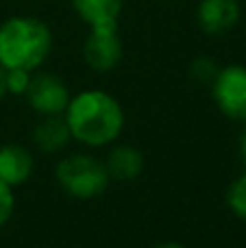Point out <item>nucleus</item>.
I'll use <instances>...</instances> for the list:
<instances>
[{
	"label": "nucleus",
	"mask_w": 246,
	"mask_h": 248,
	"mask_svg": "<svg viewBox=\"0 0 246 248\" xmlns=\"http://www.w3.org/2000/svg\"><path fill=\"white\" fill-rule=\"evenodd\" d=\"M212 94L218 109L231 120L246 122V68L227 65L212 81Z\"/></svg>",
	"instance_id": "nucleus-4"
},
{
	"label": "nucleus",
	"mask_w": 246,
	"mask_h": 248,
	"mask_svg": "<svg viewBox=\"0 0 246 248\" xmlns=\"http://www.w3.org/2000/svg\"><path fill=\"white\" fill-rule=\"evenodd\" d=\"M105 166H107L109 176L120 181H131L144 170V157L135 146H116L109 153Z\"/></svg>",
	"instance_id": "nucleus-11"
},
{
	"label": "nucleus",
	"mask_w": 246,
	"mask_h": 248,
	"mask_svg": "<svg viewBox=\"0 0 246 248\" xmlns=\"http://www.w3.org/2000/svg\"><path fill=\"white\" fill-rule=\"evenodd\" d=\"M7 96V70L0 65V100Z\"/></svg>",
	"instance_id": "nucleus-16"
},
{
	"label": "nucleus",
	"mask_w": 246,
	"mask_h": 248,
	"mask_svg": "<svg viewBox=\"0 0 246 248\" xmlns=\"http://www.w3.org/2000/svg\"><path fill=\"white\" fill-rule=\"evenodd\" d=\"M240 153H242V159L246 161V128H244L242 137H240Z\"/></svg>",
	"instance_id": "nucleus-17"
},
{
	"label": "nucleus",
	"mask_w": 246,
	"mask_h": 248,
	"mask_svg": "<svg viewBox=\"0 0 246 248\" xmlns=\"http://www.w3.org/2000/svg\"><path fill=\"white\" fill-rule=\"evenodd\" d=\"M70 140H72V133H70V126L65 122L63 113L44 116L42 122L33 131V141L42 153H57V150L65 148Z\"/></svg>",
	"instance_id": "nucleus-10"
},
{
	"label": "nucleus",
	"mask_w": 246,
	"mask_h": 248,
	"mask_svg": "<svg viewBox=\"0 0 246 248\" xmlns=\"http://www.w3.org/2000/svg\"><path fill=\"white\" fill-rule=\"evenodd\" d=\"M192 74H194L196 81H203V83H212L214 78H216L218 74V68L214 65L212 59H196L194 63H192Z\"/></svg>",
	"instance_id": "nucleus-15"
},
{
	"label": "nucleus",
	"mask_w": 246,
	"mask_h": 248,
	"mask_svg": "<svg viewBox=\"0 0 246 248\" xmlns=\"http://www.w3.org/2000/svg\"><path fill=\"white\" fill-rule=\"evenodd\" d=\"M122 39L118 35V26L92 29L83 44V59L96 72H109L122 59Z\"/></svg>",
	"instance_id": "nucleus-6"
},
{
	"label": "nucleus",
	"mask_w": 246,
	"mask_h": 248,
	"mask_svg": "<svg viewBox=\"0 0 246 248\" xmlns=\"http://www.w3.org/2000/svg\"><path fill=\"white\" fill-rule=\"evenodd\" d=\"M59 185L65 194L74 198H96L107 189L109 172L105 161L92 155H70L59 161L55 172Z\"/></svg>",
	"instance_id": "nucleus-3"
},
{
	"label": "nucleus",
	"mask_w": 246,
	"mask_h": 248,
	"mask_svg": "<svg viewBox=\"0 0 246 248\" xmlns=\"http://www.w3.org/2000/svg\"><path fill=\"white\" fill-rule=\"evenodd\" d=\"M63 118L72 140L85 146H107L124 128V111L120 103L103 90H85L70 98Z\"/></svg>",
	"instance_id": "nucleus-1"
},
{
	"label": "nucleus",
	"mask_w": 246,
	"mask_h": 248,
	"mask_svg": "<svg viewBox=\"0 0 246 248\" xmlns=\"http://www.w3.org/2000/svg\"><path fill=\"white\" fill-rule=\"evenodd\" d=\"M227 202H229L231 211L238 218L246 220V174H242L240 179H235L231 183L229 192H227Z\"/></svg>",
	"instance_id": "nucleus-12"
},
{
	"label": "nucleus",
	"mask_w": 246,
	"mask_h": 248,
	"mask_svg": "<svg viewBox=\"0 0 246 248\" xmlns=\"http://www.w3.org/2000/svg\"><path fill=\"white\" fill-rule=\"evenodd\" d=\"M29 83H31L29 70H7V94H17V96L26 94Z\"/></svg>",
	"instance_id": "nucleus-13"
},
{
	"label": "nucleus",
	"mask_w": 246,
	"mask_h": 248,
	"mask_svg": "<svg viewBox=\"0 0 246 248\" xmlns=\"http://www.w3.org/2000/svg\"><path fill=\"white\" fill-rule=\"evenodd\" d=\"M52 50V33L42 20L9 17L0 24V65L7 70H37Z\"/></svg>",
	"instance_id": "nucleus-2"
},
{
	"label": "nucleus",
	"mask_w": 246,
	"mask_h": 248,
	"mask_svg": "<svg viewBox=\"0 0 246 248\" xmlns=\"http://www.w3.org/2000/svg\"><path fill=\"white\" fill-rule=\"evenodd\" d=\"M24 96L29 100L31 109L37 111L39 116H59L65 111L70 98H72L65 83L57 74L50 72L31 74L29 90Z\"/></svg>",
	"instance_id": "nucleus-5"
},
{
	"label": "nucleus",
	"mask_w": 246,
	"mask_h": 248,
	"mask_svg": "<svg viewBox=\"0 0 246 248\" xmlns=\"http://www.w3.org/2000/svg\"><path fill=\"white\" fill-rule=\"evenodd\" d=\"M72 7L90 29H103L118 26L122 0H72Z\"/></svg>",
	"instance_id": "nucleus-9"
},
{
	"label": "nucleus",
	"mask_w": 246,
	"mask_h": 248,
	"mask_svg": "<svg viewBox=\"0 0 246 248\" xmlns=\"http://www.w3.org/2000/svg\"><path fill=\"white\" fill-rule=\"evenodd\" d=\"M33 172V155L20 144L0 146V181L11 187L26 183Z\"/></svg>",
	"instance_id": "nucleus-8"
},
{
	"label": "nucleus",
	"mask_w": 246,
	"mask_h": 248,
	"mask_svg": "<svg viewBox=\"0 0 246 248\" xmlns=\"http://www.w3.org/2000/svg\"><path fill=\"white\" fill-rule=\"evenodd\" d=\"M196 17L207 35H225L238 24L240 4L238 0H200Z\"/></svg>",
	"instance_id": "nucleus-7"
},
{
	"label": "nucleus",
	"mask_w": 246,
	"mask_h": 248,
	"mask_svg": "<svg viewBox=\"0 0 246 248\" xmlns=\"http://www.w3.org/2000/svg\"><path fill=\"white\" fill-rule=\"evenodd\" d=\"M157 248H183L181 244H172V242H170V244H161V246H157Z\"/></svg>",
	"instance_id": "nucleus-18"
},
{
	"label": "nucleus",
	"mask_w": 246,
	"mask_h": 248,
	"mask_svg": "<svg viewBox=\"0 0 246 248\" xmlns=\"http://www.w3.org/2000/svg\"><path fill=\"white\" fill-rule=\"evenodd\" d=\"M15 207V198H13V187L7 185L4 181H0V229L9 222Z\"/></svg>",
	"instance_id": "nucleus-14"
}]
</instances>
